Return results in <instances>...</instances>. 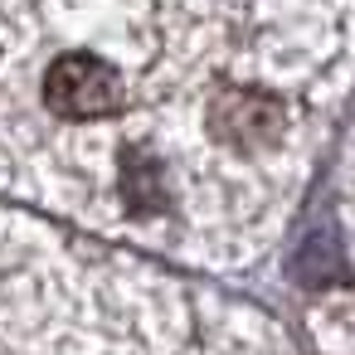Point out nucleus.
Masks as SVG:
<instances>
[{
	"label": "nucleus",
	"instance_id": "1",
	"mask_svg": "<svg viewBox=\"0 0 355 355\" xmlns=\"http://www.w3.org/2000/svg\"><path fill=\"white\" fill-rule=\"evenodd\" d=\"M44 107L64 122H98L122 107V78L98 54H59L44 73Z\"/></svg>",
	"mask_w": 355,
	"mask_h": 355
},
{
	"label": "nucleus",
	"instance_id": "2",
	"mask_svg": "<svg viewBox=\"0 0 355 355\" xmlns=\"http://www.w3.org/2000/svg\"><path fill=\"white\" fill-rule=\"evenodd\" d=\"M209 132L234 151H272L287 137V103L268 88H219L209 103Z\"/></svg>",
	"mask_w": 355,
	"mask_h": 355
},
{
	"label": "nucleus",
	"instance_id": "3",
	"mask_svg": "<svg viewBox=\"0 0 355 355\" xmlns=\"http://www.w3.org/2000/svg\"><path fill=\"white\" fill-rule=\"evenodd\" d=\"M122 200H127L137 214L166 209V175H161V166H156L151 156L127 151V161H122Z\"/></svg>",
	"mask_w": 355,
	"mask_h": 355
}]
</instances>
